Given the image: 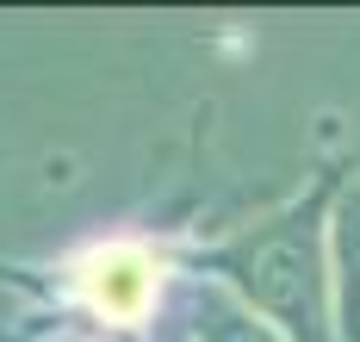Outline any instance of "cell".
I'll use <instances>...</instances> for the list:
<instances>
[{
    "label": "cell",
    "instance_id": "obj_2",
    "mask_svg": "<svg viewBox=\"0 0 360 342\" xmlns=\"http://www.w3.org/2000/svg\"><path fill=\"white\" fill-rule=\"evenodd\" d=\"M155 280H162V255L143 243H100L69 267V286L81 293V305L112 330H137L149 317Z\"/></svg>",
    "mask_w": 360,
    "mask_h": 342
},
{
    "label": "cell",
    "instance_id": "obj_3",
    "mask_svg": "<svg viewBox=\"0 0 360 342\" xmlns=\"http://www.w3.org/2000/svg\"><path fill=\"white\" fill-rule=\"evenodd\" d=\"M335 267H342V311H335V324H342L348 342H360V187L335 212Z\"/></svg>",
    "mask_w": 360,
    "mask_h": 342
},
{
    "label": "cell",
    "instance_id": "obj_4",
    "mask_svg": "<svg viewBox=\"0 0 360 342\" xmlns=\"http://www.w3.org/2000/svg\"><path fill=\"white\" fill-rule=\"evenodd\" d=\"M193 342H280L267 324H255V317H243V311H230V305L205 299V311H199V330H193Z\"/></svg>",
    "mask_w": 360,
    "mask_h": 342
},
{
    "label": "cell",
    "instance_id": "obj_5",
    "mask_svg": "<svg viewBox=\"0 0 360 342\" xmlns=\"http://www.w3.org/2000/svg\"><path fill=\"white\" fill-rule=\"evenodd\" d=\"M0 274H19V267H0Z\"/></svg>",
    "mask_w": 360,
    "mask_h": 342
},
{
    "label": "cell",
    "instance_id": "obj_1",
    "mask_svg": "<svg viewBox=\"0 0 360 342\" xmlns=\"http://www.w3.org/2000/svg\"><path fill=\"white\" fill-rule=\"evenodd\" d=\"M335 187H342V168H317V181L292 205L267 212L261 224H243L224 243L186 249V267L236 286L286 342H335L329 274H323V218Z\"/></svg>",
    "mask_w": 360,
    "mask_h": 342
}]
</instances>
